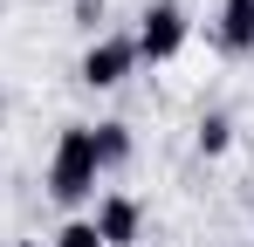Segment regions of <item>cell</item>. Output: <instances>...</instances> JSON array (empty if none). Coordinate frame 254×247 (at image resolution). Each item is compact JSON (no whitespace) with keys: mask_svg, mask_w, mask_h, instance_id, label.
<instances>
[{"mask_svg":"<svg viewBox=\"0 0 254 247\" xmlns=\"http://www.w3.org/2000/svg\"><path fill=\"white\" fill-rule=\"evenodd\" d=\"M130 69H137V41H130V35H96L83 48V62H76L83 89H124Z\"/></svg>","mask_w":254,"mask_h":247,"instance_id":"obj_3","label":"cell"},{"mask_svg":"<svg viewBox=\"0 0 254 247\" xmlns=\"http://www.w3.org/2000/svg\"><path fill=\"white\" fill-rule=\"evenodd\" d=\"M192 144H199V158H220V151H234V117H227V110H206V117L192 124Z\"/></svg>","mask_w":254,"mask_h":247,"instance_id":"obj_7","label":"cell"},{"mask_svg":"<svg viewBox=\"0 0 254 247\" xmlns=\"http://www.w3.org/2000/svg\"><path fill=\"white\" fill-rule=\"evenodd\" d=\"M7 247H48V241H7Z\"/></svg>","mask_w":254,"mask_h":247,"instance_id":"obj_10","label":"cell"},{"mask_svg":"<svg viewBox=\"0 0 254 247\" xmlns=\"http://www.w3.org/2000/svg\"><path fill=\"white\" fill-rule=\"evenodd\" d=\"M186 35H192V21H186V7L179 0H151L144 14H137V62H172L179 48H186Z\"/></svg>","mask_w":254,"mask_h":247,"instance_id":"obj_2","label":"cell"},{"mask_svg":"<svg viewBox=\"0 0 254 247\" xmlns=\"http://www.w3.org/2000/svg\"><path fill=\"white\" fill-rule=\"evenodd\" d=\"M103 14H110V0H69V21H76L89 41L103 35Z\"/></svg>","mask_w":254,"mask_h":247,"instance_id":"obj_8","label":"cell"},{"mask_svg":"<svg viewBox=\"0 0 254 247\" xmlns=\"http://www.w3.org/2000/svg\"><path fill=\"white\" fill-rule=\"evenodd\" d=\"M220 48L227 55H248L254 48V0H227L220 7Z\"/></svg>","mask_w":254,"mask_h":247,"instance_id":"obj_6","label":"cell"},{"mask_svg":"<svg viewBox=\"0 0 254 247\" xmlns=\"http://www.w3.org/2000/svg\"><path fill=\"white\" fill-rule=\"evenodd\" d=\"M89 137H96V172H117V165H130V151H137V137H130V124H89Z\"/></svg>","mask_w":254,"mask_h":247,"instance_id":"obj_5","label":"cell"},{"mask_svg":"<svg viewBox=\"0 0 254 247\" xmlns=\"http://www.w3.org/2000/svg\"><path fill=\"white\" fill-rule=\"evenodd\" d=\"M0 110H7V103H0Z\"/></svg>","mask_w":254,"mask_h":247,"instance_id":"obj_11","label":"cell"},{"mask_svg":"<svg viewBox=\"0 0 254 247\" xmlns=\"http://www.w3.org/2000/svg\"><path fill=\"white\" fill-rule=\"evenodd\" d=\"M48 247H103V241H96V227H89V220H62Z\"/></svg>","mask_w":254,"mask_h":247,"instance_id":"obj_9","label":"cell"},{"mask_svg":"<svg viewBox=\"0 0 254 247\" xmlns=\"http://www.w3.org/2000/svg\"><path fill=\"white\" fill-rule=\"evenodd\" d=\"M96 137H89V124H62V137H55V158H48V199L55 206H83L96 192Z\"/></svg>","mask_w":254,"mask_h":247,"instance_id":"obj_1","label":"cell"},{"mask_svg":"<svg viewBox=\"0 0 254 247\" xmlns=\"http://www.w3.org/2000/svg\"><path fill=\"white\" fill-rule=\"evenodd\" d=\"M89 227H96V241H103V247H130L137 234H144V206L130 199V192H103L96 213H89Z\"/></svg>","mask_w":254,"mask_h":247,"instance_id":"obj_4","label":"cell"}]
</instances>
